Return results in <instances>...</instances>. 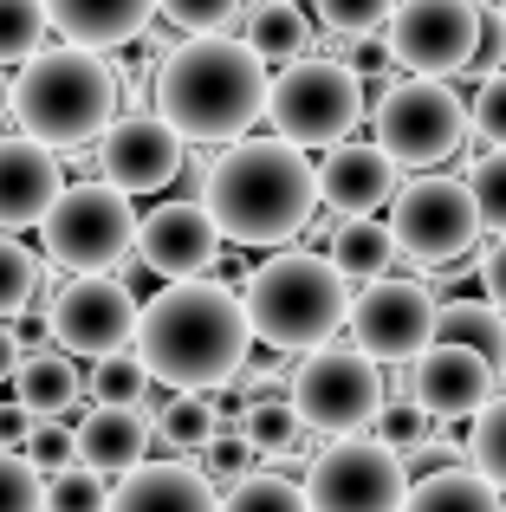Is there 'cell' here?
<instances>
[{
  "label": "cell",
  "mask_w": 506,
  "mask_h": 512,
  "mask_svg": "<svg viewBox=\"0 0 506 512\" xmlns=\"http://www.w3.org/2000/svg\"><path fill=\"white\" fill-rule=\"evenodd\" d=\"M241 39L260 52L266 65H292V59H312V20H305L299 0H253L247 20H241Z\"/></svg>",
  "instance_id": "24"
},
{
  "label": "cell",
  "mask_w": 506,
  "mask_h": 512,
  "mask_svg": "<svg viewBox=\"0 0 506 512\" xmlns=\"http://www.w3.org/2000/svg\"><path fill=\"white\" fill-rule=\"evenodd\" d=\"M46 512H111V480L91 467H65L46 493Z\"/></svg>",
  "instance_id": "40"
},
{
  "label": "cell",
  "mask_w": 506,
  "mask_h": 512,
  "mask_svg": "<svg viewBox=\"0 0 506 512\" xmlns=\"http://www.w3.org/2000/svg\"><path fill=\"white\" fill-rule=\"evenodd\" d=\"M52 7L46 0H0V65H26L46 52Z\"/></svg>",
  "instance_id": "32"
},
{
  "label": "cell",
  "mask_w": 506,
  "mask_h": 512,
  "mask_svg": "<svg viewBox=\"0 0 506 512\" xmlns=\"http://www.w3.org/2000/svg\"><path fill=\"white\" fill-rule=\"evenodd\" d=\"M111 512H221V493L189 461H143L111 487Z\"/></svg>",
  "instance_id": "22"
},
{
  "label": "cell",
  "mask_w": 506,
  "mask_h": 512,
  "mask_svg": "<svg viewBox=\"0 0 506 512\" xmlns=\"http://www.w3.org/2000/svg\"><path fill=\"white\" fill-rule=\"evenodd\" d=\"M468 461L481 467L487 480L506 493V389L494 402H487L481 415H474V435H468Z\"/></svg>",
  "instance_id": "36"
},
{
  "label": "cell",
  "mask_w": 506,
  "mask_h": 512,
  "mask_svg": "<svg viewBox=\"0 0 506 512\" xmlns=\"http://www.w3.org/2000/svg\"><path fill=\"white\" fill-rule=\"evenodd\" d=\"M396 227L390 221H377V214H344L338 227H331V260H338V273L344 279H383L396 266Z\"/></svg>",
  "instance_id": "25"
},
{
  "label": "cell",
  "mask_w": 506,
  "mask_h": 512,
  "mask_svg": "<svg viewBox=\"0 0 506 512\" xmlns=\"http://www.w3.org/2000/svg\"><path fill=\"white\" fill-rule=\"evenodd\" d=\"M266 98H273V65H266L241 33L182 39L150 72V111L163 117L182 143H202V150L241 143L266 117Z\"/></svg>",
  "instance_id": "1"
},
{
  "label": "cell",
  "mask_w": 506,
  "mask_h": 512,
  "mask_svg": "<svg viewBox=\"0 0 506 512\" xmlns=\"http://www.w3.org/2000/svg\"><path fill=\"white\" fill-rule=\"evenodd\" d=\"M221 227L215 214L195 201H156L137 227V260L150 266L156 279H208V266L221 260Z\"/></svg>",
  "instance_id": "16"
},
{
  "label": "cell",
  "mask_w": 506,
  "mask_h": 512,
  "mask_svg": "<svg viewBox=\"0 0 506 512\" xmlns=\"http://www.w3.org/2000/svg\"><path fill=\"white\" fill-rule=\"evenodd\" d=\"M39 286H46V260L39 253L20 247V234H0V325H20L26 312H33Z\"/></svg>",
  "instance_id": "31"
},
{
  "label": "cell",
  "mask_w": 506,
  "mask_h": 512,
  "mask_svg": "<svg viewBox=\"0 0 506 512\" xmlns=\"http://www.w3.org/2000/svg\"><path fill=\"white\" fill-rule=\"evenodd\" d=\"M487 7H494V20H500V26H506V0H487Z\"/></svg>",
  "instance_id": "48"
},
{
  "label": "cell",
  "mask_w": 506,
  "mask_h": 512,
  "mask_svg": "<svg viewBox=\"0 0 506 512\" xmlns=\"http://www.w3.org/2000/svg\"><path fill=\"white\" fill-rule=\"evenodd\" d=\"M312 7H318V26L331 39H370L390 26L396 0H312Z\"/></svg>",
  "instance_id": "34"
},
{
  "label": "cell",
  "mask_w": 506,
  "mask_h": 512,
  "mask_svg": "<svg viewBox=\"0 0 506 512\" xmlns=\"http://www.w3.org/2000/svg\"><path fill=\"white\" fill-rule=\"evenodd\" d=\"M221 512H312V493H305V480H286L266 467V474L234 480L221 493Z\"/></svg>",
  "instance_id": "33"
},
{
  "label": "cell",
  "mask_w": 506,
  "mask_h": 512,
  "mask_svg": "<svg viewBox=\"0 0 506 512\" xmlns=\"http://www.w3.org/2000/svg\"><path fill=\"white\" fill-rule=\"evenodd\" d=\"M124 104V72L104 52L85 46H46L13 78V130H26L46 150H85L117 124Z\"/></svg>",
  "instance_id": "4"
},
{
  "label": "cell",
  "mask_w": 506,
  "mask_h": 512,
  "mask_svg": "<svg viewBox=\"0 0 506 512\" xmlns=\"http://www.w3.org/2000/svg\"><path fill=\"white\" fill-rule=\"evenodd\" d=\"M33 422H39L33 409H20V402H7V409H0V448H26V435H33Z\"/></svg>",
  "instance_id": "45"
},
{
  "label": "cell",
  "mask_w": 506,
  "mask_h": 512,
  "mask_svg": "<svg viewBox=\"0 0 506 512\" xmlns=\"http://www.w3.org/2000/svg\"><path fill=\"white\" fill-rule=\"evenodd\" d=\"M182 150H189V143H182L156 111H124L98 137L91 169H98L104 182H117L124 195H156V188H169L182 175Z\"/></svg>",
  "instance_id": "15"
},
{
  "label": "cell",
  "mask_w": 506,
  "mask_h": 512,
  "mask_svg": "<svg viewBox=\"0 0 506 512\" xmlns=\"http://www.w3.org/2000/svg\"><path fill=\"white\" fill-rule=\"evenodd\" d=\"M253 461H260V454H253V441L241 435V428H221V435L202 448V474L215 480V487H234V480H247Z\"/></svg>",
  "instance_id": "42"
},
{
  "label": "cell",
  "mask_w": 506,
  "mask_h": 512,
  "mask_svg": "<svg viewBox=\"0 0 506 512\" xmlns=\"http://www.w3.org/2000/svg\"><path fill=\"white\" fill-rule=\"evenodd\" d=\"M370 130H377L370 143H383V150L396 156V169H435L468 143L474 111L455 98L448 78L409 72V78H396V85H383L377 111H370Z\"/></svg>",
  "instance_id": "9"
},
{
  "label": "cell",
  "mask_w": 506,
  "mask_h": 512,
  "mask_svg": "<svg viewBox=\"0 0 506 512\" xmlns=\"http://www.w3.org/2000/svg\"><path fill=\"white\" fill-rule=\"evenodd\" d=\"M500 500L506 493L481 467H435V474H422L416 487H409L403 512H500Z\"/></svg>",
  "instance_id": "26"
},
{
  "label": "cell",
  "mask_w": 506,
  "mask_h": 512,
  "mask_svg": "<svg viewBox=\"0 0 506 512\" xmlns=\"http://www.w3.org/2000/svg\"><path fill=\"white\" fill-rule=\"evenodd\" d=\"M318 201V163L286 137H241L202 169V208L234 247H292L318 221Z\"/></svg>",
  "instance_id": "3"
},
{
  "label": "cell",
  "mask_w": 506,
  "mask_h": 512,
  "mask_svg": "<svg viewBox=\"0 0 506 512\" xmlns=\"http://www.w3.org/2000/svg\"><path fill=\"white\" fill-rule=\"evenodd\" d=\"M390 227H396V247L416 266H448V260H461V253H474V240H481L487 221H481V208H474L468 182L422 169L416 182L396 188Z\"/></svg>",
  "instance_id": "11"
},
{
  "label": "cell",
  "mask_w": 506,
  "mask_h": 512,
  "mask_svg": "<svg viewBox=\"0 0 506 512\" xmlns=\"http://www.w3.org/2000/svg\"><path fill=\"white\" fill-rule=\"evenodd\" d=\"M221 428H228V422H221V409L208 396H195V389H169L163 415H156V435H163L169 454H202Z\"/></svg>",
  "instance_id": "28"
},
{
  "label": "cell",
  "mask_w": 506,
  "mask_h": 512,
  "mask_svg": "<svg viewBox=\"0 0 506 512\" xmlns=\"http://www.w3.org/2000/svg\"><path fill=\"white\" fill-rule=\"evenodd\" d=\"M468 188H474V208H481V221L494 227V234H506V150L474 156Z\"/></svg>",
  "instance_id": "41"
},
{
  "label": "cell",
  "mask_w": 506,
  "mask_h": 512,
  "mask_svg": "<svg viewBox=\"0 0 506 512\" xmlns=\"http://www.w3.org/2000/svg\"><path fill=\"white\" fill-rule=\"evenodd\" d=\"M20 363H26V338L13 325H0V383H13V376H20Z\"/></svg>",
  "instance_id": "46"
},
{
  "label": "cell",
  "mask_w": 506,
  "mask_h": 512,
  "mask_svg": "<svg viewBox=\"0 0 506 512\" xmlns=\"http://www.w3.org/2000/svg\"><path fill=\"white\" fill-rule=\"evenodd\" d=\"M435 318H442V305L422 279L383 273L351 299V344L370 350L377 363H416L435 344Z\"/></svg>",
  "instance_id": "14"
},
{
  "label": "cell",
  "mask_w": 506,
  "mask_h": 512,
  "mask_svg": "<svg viewBox=\"0 0 506 512\" xmlns=\"http://www.w3.org/2000/svg\"><path fill=\"white\" fill-rule=\"evenodd\" d=\"M163 20L189 39H208V33H234L247 20V0H163Z\"/></svg>",
  "instance_id": "35"
},
{
  "label": "cell",
  "mask_w": 506,
  "mask_h": 512,
  "mask_svg": "<svg viewBox=\"0 0 506 512\" xmlns=\"http://www.w3.org/2000/svg\"><path fill=\"white\" fill-rule=\"evenodd\" d=\"M39 325L59 350L98 363V357H117V350H137L143 305L124 286V273H59L52 292L39 299Z\"/></svg>",
  "instance_id": "10"
},
{
  "label": "cell",
  "mask_w": 506,
  "mask_h": 512,
  "mask_svg": "<svg viewBox=\"0 0 506 512\" xmlns=\"http://www.w3.org/2000/svg\"><path fill=\"white\" fill-rule=\"evenodd\" d=\"M403 169L383 143H331L325 163H318V195L331 214H377L396 201Z\"/></svg>",
  "instance_id": "19"
},
{
  "label": "cell",
  "mask_w": 506,
  "mask_h": 512,
  "mask_svg": "<svg viewBox=\"0 0 506 512\" xmlns=\"http://www.w3.org/2000/svg\"><path fill=\"white\" fill-rule=\"evenodd\" d=\"M13 117V78H7V65H0V124Z\"/></svg>",
  "instance_id": "47"
},
{
  "label": "cell",
  "mask_w": 506,
  "mask_h": 512,
  "mask_svg": "<svg viewBox=\"0 0 506 512\" xmlns=\"http://www.w3.org/2000/svg\"><path fill=\"white\" fill-rule=\"evenodd\" d=\"M383 402H390L383 363L357 344H318L292 370V409L305 415L312 435H331V441L364 435V428H377Z\"/></svg>",
  "instance_id": "8"
},
{
  "label": "cell",
  "mask_w": 506,
  "mask_h": 512,
  "mask_svg": "<svg viewBox=\"0 0 506 512\" xmlns=\"http://www.w3.org/2000/svg\"><path fill=\"white\" fill-rule=\"evenodd\" d=\"M59 195H65L59 150L33 143L26 130L0 137V234H26V227H39Z\"/></svg>",
  "instance_id": "18"
},
{
  "label": "cell",
  "mask_w": 506,
  "mask_h": 512,
  "mask_svg": "<svg viewBox=\"0 0 506 512\" xmlns=\"http://www.w3.org/2000/svg\"><path fill=\"white\" fill-rule=\"evenodd\" d=\"M52 33L85 52H124L163 20V0H46Z\"/></svg>",
  "instance_id": "21"
},
{
  "label": "cell",
  "mask_w": 506,
  "mask_h": 512,
  "mask_svg": "<svg viewBox=\"0 0 506 512\" xmlns=\"http://www.w3.org/2000/svg\"><path fill=\"white\" fill-rule=\"evenodd\" d=\"M253 318L247 299L221 279H163L137 325V357L150 363V376L163 389H234V376L247 370Z\"/></svg>",
  "instance_id": "2"
},
{
  "label": "cell",
  "mask_w": 506,
  "mask_h": 512,
  "mask_svg": "<svg viewBox=\"0 0 506 512\" xmlns=\"http://www.w3.org/2000/svg\"><path fill=\"white\" fill-rule=\"evenodd\" d=\"M500 512H506V500H500Z\"/></svg>",
  "instance_id": "49"
},
{
  "label": "cell",
  "mask_w": 506,
  "mask_h": 512,
  "mask_svg": "<svg viewBox=\"0 0 506 512\" xmlns=\"http://www.w3.org/2000/svg\"><path fill=\"white\" fill-rule=\"evenodd\" d=\"M13 402L33 409L39 422L46 415H72L85 402V376L72 370V350H26L20 376H13Z\"/></svg>",
  "instance_id": "23"
},
{
  "label": "cell",
  "mask_w": 506,
  "mask_h": 512,
  "mask_svg": "<svg viewBox=\"0 0 506 512\" xmlns=\"http://www.w3.org/2000/svg\"><path fill=\"white\" fill-rule=\"evenodd\" d=\"M85 396L91 402H111V409H143L156 396V376L137 350H117V357H98L85 376Z\"/></svg>",
  "instance_id": "30"
},
{
  "label": "cell",
  "mask_w": 506,
  "mask_h": 512,
  "mask_svg": "<svg viewBox=\"0 0 506 512\" xmlns=\"http://www.w3.org/2000/svg\"><path fill=\"white\" fill-rule=\"evenodd\" d=\"M137 227L143 214L130 208V195L117 182H104V175L72 182L39 221L46 266L52 273H124L130 253H137Z\"/></svg>",
  "instance_id": "6"
},
{
  "label": "cell",
  "mask_w": 506,
  "mask_h": 512,
  "mask_svg": "<svg viewBox=\"0 0 506 512\" xmlns=\"http://www.w3.org/2000/svg\"><path fill=\"white\" fill-rule=\"evenodd\" d=\"M409 461L383 448L377 435H344L305 467V493L312 512H403L409 500Z\"/></svg>",
  "instance_id": "12"
},
{
  "label": "cell",
  "mask_w": 506,
  "mask_h": 512,
  "mask_svg": "<svg viewBox=\"0 0 506 512\" xmlns=\"http://www.w3.org/2000/svg\"><path fill=\"white\" fill-rule=\"evenodd\" d=\"M241 435L253 441V454H266V461H286V454H299V441L312 435V428H305V415L292 409V396H266V402H247Z\"/></svg>",
  "instance_id": "29"
},
{
  "label": "cell",
  "mask_w": 506,
  "mask_h": 512,
  "mask_svg": "<svg viewBox=\"0 0 506 512\" xmlns=\"http://www.w3.org/2000/svg\"><path fill=\"white\" fill-rule=\"evenodd\" d=\"M409 396L435 415V422H461V415H481L500 396V370L468 344H429L409 370Z\"/></svg>",
  "instance_id": "17"
},
{
  "label": "cell",
  "mask_w": 506,
  "mask_h": 512,
  "mask_svg": "<svg viewBox=\"0 0 506 512\" xmlns=\"http://www.w3.org/2000/svg\"><path fill=\"white\" fill-rule=\"evenodd\" d=\"M52 480L20 448H0V512H46Z\"/></svg>",
  "instance_id": "38"
},
{
  "label": "cell",
  "mask_w": 506,
  "mask_h": 512,
  "mask_svg": "<svg viewBox=\"0 0 506 512\" xmlns=\"http://www.w3.org/2000/svg\"><path fill=\"white\" fill-rule=\"evenodd\" d=\"M364 72L331 52L312 59H292L273 72V98H266V124L273 137L299 143V150H331V143H351V130L364 124Z\"/></svg>",
  "instance_id": "7"
},
{
  "label": "cell",
  "mask_w": 506,
  "mask_h": 512,
  "mask_svg": "<svg viewBox=\"0 0 506 512\" xmlns=\"http://www.w3.org/2000/svg\"><path fill=\"white\" fill-rule=\"evenodd\" d=\"M150 441H156V415L150 409H111V402H91L78 415V467L104 480H124L150 461Z\"/></svg>",
  "instance_id": "20"
},
{
  "label": "cell",
  "mask_w": 506,
  "mask_h": 512,
  "mask_svg": "<svg viewBox=\"0 0 506 512\" xmlns=\"http://www.w3.org/2000/svg\"><path fill=\"white\" fill-rule=\"evenodd\" d=\"M474 137L487 143V150H506V72H494L481 91H474Z\"/></svg>",
  "instance_id": "43"
},
{
  "label": "cell",
  "mask_w": 506,
  "mask_h": 512,
  "mask_svg": "<svg viewBox=\"0 0 506 512\" xmlns=\"http://www.w3.org/2000/svg\"><path fill=\"white\" fill-rule=\"evenodd\" d=\"M26 461L39 467L46 480H59L65 467H78V428H65V415H46V422H33V435H26Z\"/></svg>",
  "instance_id": "39"
},
{
  "label": "cell",
  "mask_w": 506,
  "mask_h": 512,
  "mask_svg": "<svg viewBox=\"0 0 506 512\" xmlns=\"http://www.w3.org/2000/svg\"><path fill=\"white\" fill-rule=\"evenodd\" d=\"M253 338L266 350H286V357H305V350L331 344L344 325H351V279L338 273L331 253H305V247H273L241 286Z\"/></svg>",
  "instance_id": "5"
},
{
  "label": "cell",
  "mask_w": 506,
  "mask_h": 512,
  "mask_svg": "<svg viewBox=\"0 0 506 512\" xmlns=\"http://www.w3.org/2000/svg\"><path fill=\"white\" fill-rule=\"evenodd\" d=\"M383 39H390V59L403 72L455 78L481 59L487 20H481V0H396Z\"/></svg>",
  "instance_id": "13"
},
{
  "label": "cell",
  "mask_w": 506,
  "mask_h": 512,
  "mask_svg": "<svg viewBox=\"0 0 506 512\" xmlns=\"http://www.w3.org/2000/svg\"><path fill=\"white\" fill-rule=\"evenodd\" d=\"M370 435H377L383 448H396V454H416L422 441L435 435V415L422 409L416 396H390V402H383V415H377V428H370Z\"/></svg>",
  "instance_id": "37"
},
{
  "label": "cell",
  "mask_w": 506,
  "mask_h": 512,
  "mask_svg": "<svg viewBox=\"0 0 506 512\" xmlns=\"http://www.w3.org/2000/svg\"><path fill=\"white\" fill-rule=\"evenodd\" d=\"M435 344H468L506 376V312L494 299H448L435 318Z\"/></svg>",
  "instance_id": "27"
},
{
  "label": "cell",
  "mask_w": 506,
  "mask_h": 512,
  "mask_svg": "<svg viewBox=\"0 0 506 512\" xmlns=\"http://www.w3.org/2000/svg\"><path fill=\"white\" fill-rule=\"evenodd\" d=\"M481 286H487V299L506 312V234H494V247L481 253Z\"/></svg>",
  "instance_id": "44"
}]
</instances>
